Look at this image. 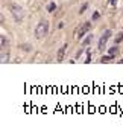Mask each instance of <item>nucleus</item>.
I'll return each instance as SVG.
<instances>
[{
	"mask_svg": "<svg viewBox=\"0 0 123 134\" xmlns=\"http://www.w3.org/2000/svg\"><path fill=\"white\" fill-rule=\"evenodd\" d=\"M122 40H123V34H118V35L116 37V43H120Z\"/></svg>",
	"mask_w": 123,
	"mask_h": 134,
	"instance_id": "obj_8",
	"label": "nucleus"
},
{
	"mask_svg": "<svg viewBox=\"0 0 123 134\" xmlns=\"http://www.w3.org/2000/svg\"><path fill=\"white\" fill-rule=\"evenodd\" d=\"M47 32H49V23L46 20L40 22L36 25V28H35V37L36 38H44L47 35Z\"/></svg>",
	"mask_w": 123,
	"mask_h": 134,
	"instance_id": "obj_1",
	"label": "nucleus"
},
{
	"mask_svg": "<svg viewBox=\"0 0 123 134\" xmlns=\"http://www.w3.org/2000/svg\"><path fill=\"white\" fill-rule=\"evenodd\" d=\"M55 9H56V5H55V3H50V5H49V8H47V11H49V12H53Z\"/></svg>",
	"mask_w": 123,
	"mask_h": 134,
	"instance_id": "obj_7",
	"label": "nucleus"
},
{
	"mask_svg": "<svg viewBox=\"0 0 123 134\" xmlns=\"http://www.w3.org/2000/svg\"><path fill=\"white\" fill-rule=\"evenodd\" d=\"M110 35H111V31H105L104 35L100 37V41H99V49H100V50L105 47V43H106V40L110 38Z\"/></svg>",
	"mask_w": 123,
	"mask_h": 134,
	"instance_id": "obj_4",
	"label": "nucleus"
},
{
	"mask_svg": "<svg viewBox=\"0 0 123 134\" xmlns=\"http://www.w3.org/2000/svg\"><path fill=\"white\" fill-rule=\"evenodd\" d=\"M87 6H88V5H87V3H85V5H82V8H80V9H79V12H80V14H82V12H84V11H85V9H87Z\"/></svg>",
	"mask_w": 123,
	"mask_h": 134,
	"instance_id": "obj_12",
	"label": "nucleus"
},
{
	"mask_svg": "<svg viewBox=\"0 0 123 134\" xmlns=\"http://www.w3.org/2000/svg\"><path fill=\"white\" fill-rule=\"evenodd\" d=\"M116 52H117V47H111V49H110V55H111V56H112Z\"/></svg>",
	"mask_w": 123,
	"mask_h": 134,
	"instance_id": "obj_11",
	"label": "nucleus"
},
{
	"mask_svg": "<svg viewBox=\"0 0 123 134\" xmlns=\"http://www.w3.org/2000/svg\"><path fill=\"white\" fill-rule=\"evenodd\" d=\"M120 64H123V60H120Z\"/></svg>",
	"mask_w": 123,
	"mask_h": 134,
	"instance_id": "obj_14",
	"label": "nucleus"
},
{
	"mask_svg": "<svg viewBox=\"0 0 123 134\" xmlns=\"http://www.w3.org/2000/svg\"><path fill=\"white\" fill-rule=\"evenodd\" d=\"M97 18H99V14H97V12H94V15H93V20H97Z\"/></svg>",
	"mask_w": 123,
	"mask_h": 134,
	"instance_id": "obj_13",
	"label": "nucleus"
},
{
	"mask_svg": "<svg viewBox=\"0 0 123 134\" xmlns=\"http://www.w3.org/2000/svg\"><path fill=\"white\" fill-rule=\"evenodd\" d=\"M11 12H12L14 18H15V22H22L23 20V11H22V8H20L18 5H12L11 6Z\"/></svg>",
	"mask_w": 123,
	"mask_h": 134,
	"instance_id": "obj_2",
	"label": "nucleus"
},
{
	"mask_svg": "<svg viewBox=\"0 0 123 134\" xmlns=\"http://www.w3.org/2000/svg\"><path fill=\"white\" fill-rule=\"evenodd\" d=\"M66 50H67V44H62V47H61V49H59V52H58V61H62V60H64Z\"/></svg>",
	"mask_w": 123,
	"mask_h": 134,
	"instance_id": "obj_5",
	"label": "nucleus"
},
{
	"mask_svg": "<svg viewBox=\"0 0 123 134\" xmlns=\"http://www.w3.org/2000/svg\"><path fill=\"white\" fill-rule=\"evenodd\" d=\"M111 58H112L111 55H108V56H104V58H102V63H106V61H110Z\"/></svg>",
	"mask_w": 123,
	"mask_h": 134,
	"instance_id": "obj_10",
	"label": "nucleus"
},
{
	"mask_svg": "<svg viewBox=\"0 0 123 134\" xmlns=\"http://www.w3.org/2000/svg\"><path fill=\"white\" fill-rule=\"evenodd\" d=\"M0 61H2V64H5L8 61V53H5L3 50H2V60H0Z\"/></svg>",
	"mask_w": 123,
	"mask_h": 134,
	"instance_id": "obj_6",
	"label": "nucleus"
},
{
	"mask_svg": "<svg viewBox=\"0 0 123 134\" xmlns=\"http://www.w3.org/2000/svg\"><path fill=\"white\" fill-rule=\"evenodd\" d=\"M90 28H91V25H90V23H84V25H82V26L78 29V32H76V38H78V40H80V38L90 31Z\"/></svg>",
	"mask_w": 123,
	"mask_h": 134,
	"instance_id": "obj_3",
	"label": "nucleus"
},
{
	"mask_svg": "<svg viewBox=\"0 0 123 134\" xmlns=\"http://www.w3.org/2000/svg\"><path fill=\"white\" fill-rule=\"evenodd\" d=\"M0 43H2V49H3V47L6 46V41H5V37H3V35L0 37Z\"/></svg>",
	"mask_w": 123,
	"mask_h": 134,
	"instance_id": "obj_9",
	"label": "nucleus"
}]
</instances>
